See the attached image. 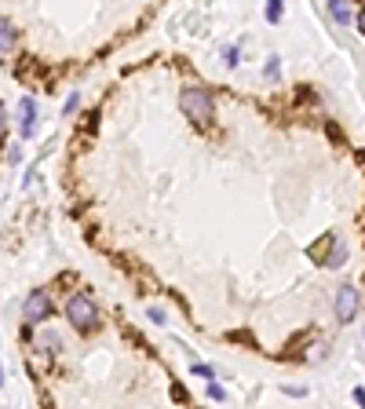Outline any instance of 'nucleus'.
<instances>
[{"label":"nucleus","instance_id":"9b49d317","mask_svg":"<svg viewBox=\"0 0 365 409\" xmlns=\"http://www.w3.org/2000/svg\"><path fill=\"white\" fill-rule=\"evenodd\" d=\"M8 128V117H4V106H0V132Z\"/></svg>","mask_w":365,"mask_h":409},{"label":"nucleus","instance_id":"9d476101","mask_svg":"<svg viewBox=\"0 0 365 409\" xmlns=\"http://www.w3.org/2000/svg\"><path fill=\"white\" fill-rule=\"evenodd\" d=\"M354 398H358V405L365 409V391H361V387H358V391H354Z\"/></svg>","mask_w":365,"mask_h":409},{"label":"nucleus","instance_id":"ddd939ff","mask_svg":"<svg viewBox=\"0 0 365 409\" xmlns=\"http://www.w3.org/2000/svg\"><path fill=\"white\" fill-rule=\"evenodd\" d=\"M0 384H4V369H0Z\"/></svg>","mask_w":365,"mask_h":409},{"label":"nucleus","instance_id":"6e6552de","mask_svg":"<svg viewBox=\"0 0 365 409\" xmlns=\"http://www.w3.org/2000/svg\"><path fill=\"white\" fill-rule=\"evenodd\" d=\"M333 15L340 23H351V11H347V4H340V0H333Z\"/></svg>","mask_w":365,"mask_h":409},{"label":"nucleus","instance_id":"1a4fd4ad","mask_svg":"<svg viewBox=\"0 0 365 409\" xmlns=\"http://www.w3.org/2000/svg\"><path fill=\"white\" fill-rule=\"evenodd\" d=\"M267 18H270V23H277V18H282V0H270V8H267Z\"/></svg>","mask_w":365,"mask_h":409},{"label":"nucleus","instance_id":"0eeeda50","mask_svg":"<svg viewBox=\"0 0 365 409\" xmlns=\"http://www.w3.org/2000/svg\"><path fill=\"white\" fill-rule=\"evenodd\" d=\"M15 40H18V30L8 23V18H0V52H11Z\"/></svg>","mask_w":365,"mask_h":409},{"label":"nucleus","instance_id":"423d86ee","mask_svg":"<svg viewBox=\"0 0 365 409\" xmlns=\"http://www.w3.org/2000/svg\"><path fill=\"white\" fill-rule=\"evenodd\" d=\"M343 260H347V245H343V238H333V249L325 252V260H321V267H340Z\"/></svg>","mask_w":365,"mask_h":409},{"label":"nucleus","instance_id":"7ed1b4c3","mask_svg":"<svg viewBox=\"0 0 365 409\" xmlns=\"http://www.w3.org/2000/svg\"><path fill=\"white\" fill-rule=\"evenodd\" d=\"M52 311H55V304H52V292H48V289H33V292L26 296V304H23V314H26L30 326L52 318Z\"/></svg>","mask_w":365,"mask_h":409},{"label":"nucleus","instance_id":"f257e3e1","mask_svg":"<svg viewBox=\"0 0 365 409\" xmlns=\"http://www.w3.org/2000/svg\"><path fill=\"white\" fill-rule=\"evenodd\" d=\"M66 318H70V326H77L80 333H88L99 326V307H95V300L88 292H73L70 296V304H66Z\"/></svg>","mask_w":365,"mask_h":409},{"label":"nucleus","instance_id":"39448f33","mask_svg":"<svg viewBox=\"0 0 365 409\" xmlns=\"http://www.w3.org/2000/svg\"><path fill=\"white\" fill-rule=\"evenodd\" d=\"M33 128H37V106H33V99H23L18 102V132L33 136Z\"/></svg>","mask_w":365,"mask_h":409},{"label":"nucleus","instance_id":"f8f14e48","mask_svg":"<svg viewBox=\"0 0 365 409\" xmlns=\"http://www.w3.org/2000/svg\"><path fill=\"white\" fill-rule=\"evenodd\" d=\"M358 30L365 33V8H361V15H358Z\"/></svg>","mask_w":365,"mask_h":409},{"label":"nucleus","instance_id":"f03ea898","mask_svg":"<svg viewBox=\"0 0 365 409\" xmlns=\"http://www.w3.org/2000/svg\"><path fill=\"white\" fill-rule=\"evenodd\" d=\"M179 106H183V114L194 121V124H208L212 114H216L212 92H205V88H186V92L179 95Z\"/></svg>","mask_w":365,"mask_h":409},{"label":"nucleus","instance_id":"20e7f679","mask_svg":"<svg viewBox=\"0 0 365 409\" xmlns=\"http://www.w3.org/2000/svg\"><path fill=\"white\" fill-rule=\"evenodd\" d=\"M361 311V292L354 285H340L336 289V318L340 321H351Z\"/></svg>","mask_w":365,"mask_h":409}]
</instances>
